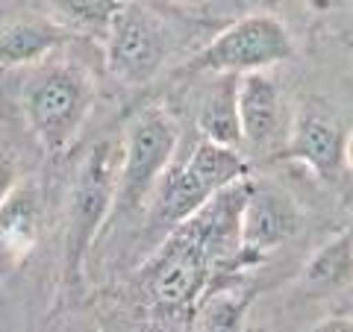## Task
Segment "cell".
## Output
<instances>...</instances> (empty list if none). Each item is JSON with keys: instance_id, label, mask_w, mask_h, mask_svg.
<instances>
[{"instance_id": "obj_1", "label": "cell", "mask_w": 353, "mask_h": 332, "mask_svg": "<svg viewBox=\"0 0 353 332\" xmlns=\"http://www.w3.org/2000/svg\"><path fill=\"white\" fill-rule=\"evenodd\" d=\"M94 106V83L85 68L68 59H48L21 85V112L48 156L68 150Z\"/></svg>"}, {"instance_id": "obj_2", "label": "cell", "mask_w": 353, "mask_h": 332, "mask_svg": "<svg viewBox=\"0 0 353 332\" xmlns=\"http://www.w3.org/2000/svg\"><path fill=\"white\" fill-rule=\"evenodd\" d=\"M121 153H124V138L97 141L74 176L68 197V229H65V271L71 280L80 276L88 250L115 215Z\"/></svg>"}, {"instance_id": "obj_3", "label": "cell", "mask_w": 353, "mask_h": 332, "mask_svg": "<svg viewBox=\"0 0 353 332\" xmlns=\"http://www.w3.org/2000/svg\"><path fill=\"white\" fill-rule=\"evenodd\" d=\"M294 56V39L280 18L268 12H250L233 21L183 65V74H215V76H245L271 71L274 65Z\"/></svg>"}, {"instance_id": "obj_4", "label": "cell", "mask_w": 353, "mask_h": 332, "mask_svg": "<svg viewBox=\"0 0 353 332\" xmlns=\"http://www.w3.org/2000/svg\"><path fill=\"white\" fill-rule=\"evenodd\" d=\"M176 153H180V132L162 106H145L132 115L124 132L115 215L150 206L153 191Z\"/></svg>"}, {"instance_id": "obj_5", "label": "cell", "mask_w": 353, "mask_h": 332, "mask_svg": "<svg viewBox=\"0 0 353 332\" xmlns=\"http://www.w3.org/2000/svg\"><path fill=\"white\" fill-rule=\"evenodd\" d=\"M171 53L168 24L139 0H124L103 41V65L130 88L148 85Z\"/></svg>"}, {"instance_id": "obj_6", "label": "cell", "mask_w": 353, "mask_h": 332, "mask_svg": "<svg viewBox=\"0 0 353 332\" xmlns=\"http://www.w3.org/2000/svg\"><path fill=\"white\" fill-rule=\"evenodd\" d=\"M301 229V212L289 194L277 185L256 183L241 215V245L233 268L259 264L268 253L283 247Z\"/></svg>"}, {"instance_id": "obj_7", "label": "cell", "mask_w": 353, "mask_h": 332, "mask_svg": "<svg viewBox=\"0 0 353 332\" xmlns=\"http://www.w3.org/2000/svg\"><path fill=\"white\" fill-rule=\"evenodd\" d=\"M345 145L347 136L321 106L303 103L289 124V138L280 150V159L301 162L321 180L333 183L345 171Z\"/></svg>"}, {"instance_id": "obj_8", "label": "cell", "mask_w": 353, "mask_h": 332, "mask_svg": "<svg viewBox=\"0 0 353 332\" xmlns=\"http://www.w3.org/2000/svg\"><path fill=\"white\" fill-rule=\"evenodd\" d=\"M239 115L241 138L250 153L268 156L274 147H285V109L277 80L268 71L239 76Z\"/></svg>"}, {"instance_id": "obj_9", "label": "cell", "mask_w": 353, "mask_h": 332, "mask_svg": "<svg viewBox=\"0 0 353 332\" xmlns=\"http://www.w3.org/2000/svg\"><path fill=\"white\" fill-rule=\"evenodd\" d=\"M41 229V200L39 185L24 180L6 203L0 206V256L6 262L21 264L39 245Z\"/></svg>"}, {"instance_id": "obj_10", "label": "cell", "mask_w": 353, "mask_h": 332, "mask_svg": "<svg viewBox=\"0 0 353 332\" xmlns=\"http://www.w3.org/2000/svg\"><path fill=\"white\" fill-rule=\"evenodd\" d=\"M30 3L39 18L62 30L65 36H77L103 48L112 18L124 0H30Z\"/></svg>"}, {"instance_id": "obj_11", "label": "cell", "mask_w": 353, "mask_h": 332, "mask_svg": "<svg viewBox=\"0 0 353 332\" xmlns=\"http://www.w3.org/2000/svg\"><path fill=\"white\" fill-rule=\"evenodd\" d=\"M65 32L44 18H24L0 27V68H30L48 62L65 44Z\"/></svg>"}, {"instance_id": "obj_12", "label": "cell", "mask_w": 353, "mask_h": 332, "mask_svg": "<svg viewBox=\"0 0 353 332\" xmlns=\"http://www.w3.org/2000/svg\"><path fill=\"white\" fill-rule=\"evenodd\" d=\"M197 132L206 141L224 147L245 150L241 138V115H239V76H218L197 109Z\"/></svg>"}, {"instance_id": "obj_13", "label": "cell", "mask_w": 353, "mask_h": 332, "mask_svg": "<svg viewBox=\"0 0 353 332\" xmlns=\"http://www.w3.org/2000/svg\"><path fill=\"white\" fill-rule=\"evenodd\" d=\"M253 294L236 285H212L189 324V332H245V320L250 312Z\"/></svg>"}, {"instance_id": "obj_14", "label": "cell", "mask_w": 353, "mask_h": 332, "mask_svg": "<svg viewBox=\"0 0 353 332\" xmlns=\"http://www.w3.org/2000/svg\"><path fill=\"white\" fill-rule=\"evenodd\" d=\"M303 285H309V289L353 285V229L312 253V259L303 268Z\"/></svg>"}, {"instance_id": "obj_15", "label": "cell", "mask_w": 353, "mask_h": 332, "mask_svg": "<svg viewBox=\"0 0 353 332\" xmlns=\"http://www.w3.org/2000/svg\"><path fill=\"white\" fill-rule=\"evenodd\" d=\"M24 183V171H21V159L15 150H9L0 141V206L6 203V197Z\"/></svg>"}, {"instance_id": "obj_16", "label": "cell", "mask_w": 353, "mask_h": 332, "mask_svg": "<svg viewBox=\"0 0 353 332\" xmlns=\"http://www.w3.org/2000/svg\"><path fill=\"white\" fill-rule=\"evenodd\" d=\"M306 332H353V315H330L324 320H318L315 326H309Z\"/></svg>"}, {"instance_id": "obj_17", "label": "cell", "mask_w": 353, "mask_h": 332, "mask_svg": "<svg viewBox=\"0 0 353 332\" xmlns=\"http://www.w3.org/2000/svg\"><path fill=\"white\" fill-rule=\"evenodd\" d=\"M303 3L312 9V12H333V9L345 6L347 0H303Z\"/></svg>"}, {"instance_id": "obj_18", "label": "cell", "mask_w": 353, "mask_h": 332, "mask_svg": "<svg viewBox=\"0 0 353 332\" xmlns=\"http://www.w3.org/2000/svg\"><path fill=\"white\" fill-rule=\"evenodd\" d=\"M345 171L353 176V132H347V145H345Z\"/></svg>"}, {"instance_id": "obj_19", "label": "cell", "mask_w": 353, "mask_h": 332, "mask_svg": "<svg viewBox=\"0 0 353 332\" xmlns=\"http://www.w3.org/2000/svg\"><path fill=\"white\" fill-rule=\"evenodd\" d=\"M341 315H353V285H347V294L341 297Z\"/></svg>"}, {"instance_id": "obj_20", "label": "cell", "mask_w": 353, "mask_h": 332, "mask_svg": "<svg viewBox=\"0 0 353 332\" xmlns=\"http://www.w3.org/2000/svg\"><path fill=\"white\" fill-rule=\"evenodd\" d=\"M174 3H197V0H174Z\"/></svg>"}, {"instance_id": "obj_21", "label": "cell", "mask_w": 353, "mask_h": 332, "mask_svg": "<svg viewBox=\"0 0 353 332\" xmlns=\"http://www.w3.org/2000/svg\"><path fill=\"white\" fill-rule=\"evenodd\" d=\"M347 48H350V53H353V39H347Z\"/></svg>"}]
</instances>
